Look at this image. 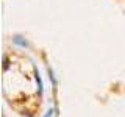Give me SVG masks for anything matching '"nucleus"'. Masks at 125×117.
<instances>
[{"label": "nucleus", "instance_id": "nucleus-1", "mask_svg": "<svg viewBox=\"0 0 125 117\" xmlns=\"http://www.w3.org/2000/svg\"><path fill=\"white\" fill-rule=\"evenodd\" d=\"M13 44L19 45V47H22V49L28 47V42H27V39H25V38H22V36H19V34H16V36H13Z\"/></svg>", "mask_w": 125, "mask_h": 117}]
</instances>
